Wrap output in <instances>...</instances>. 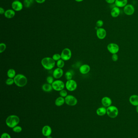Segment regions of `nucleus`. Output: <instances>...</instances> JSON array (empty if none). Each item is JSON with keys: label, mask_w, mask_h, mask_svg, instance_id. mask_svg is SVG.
I'll list each match as a JSON object with an SVG mask.
<instances>
[{"label": "nucleus", "mask_w": 138, "mask_h": 138, "mask_svg": "<svg viewBox=\"0 0 138 138\" xmlns=\"http://www.w3.org/2000/svg\"><path fill=\"white\" fill-rule=\"evenodd\" d=\"M43 67L47 70H51L54 67L55 65V61L51 57H45L42 59L41 61Z\"/></svg>", "instance_id": "1"}, {"label": "nucleus", "mask_w": 138, "mask_h": 138, "mask_svg": "<svg viewBox=\"0 0 138 138\" xmlns=\"http://www.w3.org/2000/svg\"><path fill=\"white\" fill-rule=\"evenodd\" d=\"M20 122L19 117L16 115H11L7 117L6 120V124L9 127L13 128L17 126Z\"/></svg>", "instance_id": "2"}, {"label": "nucleus", "mask_w": 138, "mask_h": 138, "mask_svg": "<svg viewBox=\"0 0 138 138\" xmlns=\"http://www.w3.org/2000/svg\"><path fill=\"white\" fill-rule=\"evenodd\" d=\"M14 83L17 86L22 87L26 85L27 83V79L26 77L21 74H18L14 78Z\"/></svg>", "instance_id": "3"}, {"label": "nucleus", "mask_w": 138, "mask_h": 138, "mask_svg": "<svg viewBox=\"0 0 138 138\" xmlns=\"http://www.w3.org/2000/svg\"><path fill=\"white\" fill-rule=\"evenodd\" d=\"M106 114L111 118H116L119 114L118 108L115 106L111 105L106 109Z\"/></svg>", "instance_id": "4"}, {"label": "nucleus", "mask_w": 138, "mask_h": 138, "mask_svg": "<svg viewBox=\"0 0 138 138\" xmlns=\"http://www.w3.org/2000/svg\"><path fill=\"white\" fill-rule=\"evenodd\" d=\"M52 87L56 91H61L63 90L65 86L64 83L60 80H55L52 84Z\"/></svg>", "instance_id": "5"}, {"label": "nucleus", "mask_w": 138, "mask_h": 138, "mask_svg": "<svg viewBox=\"0 0 138 138\" xmlns=\"http://www.w3.org/2000/svg\"><path fill=\"white\" fill-rule=\"evenodd\" d=\"M71 50L68 48H65L63 50L61 54V59L65 61L69 60L71 57Z\"/></svg>", "instance_id": "6"}, {"label": "nucleus", "mask_w": 138, "mask_h": 138, "mask_svg": "<svg viewBox=\"0 0 138 138\" xmlns=\"http://www.w3.org/2000/svg\"><path fill=\"white\" fill-rule=\"evenodd\" d=\"M65 103L69 106H74L77 103V100L73 96L68 95L65 98Z\"/></svg>", "instance_id": "7"}, {"label": "nucleus", "mask_w": 138, "mask_h": 138, "mask_svg": "<svg viewBox=\"0 0 138 138\" xmlns=\"http://www.w3.org/2000/svg\"><path fill=\"white\" fill-rule=\"evenodd\" d=\"M66 87L69 91H73L77 89V84L75 81L73 80H67L66 83Z\"/></svg>", "instance_id": "8"}, {"label": "nucleus", "mask_w": 138, "mask_h": 138, "mask_svg": "<svg viewBox=\"0 0 138 138\" xmlns=\"http://www.w3.org/2000/svg\"><path fill=\"white\" fill-rule=\"evenodd\" d=\"M107 48L110 53L117 54L119 51V46L117 44L114 43H111L107 46Z\"/></svg>", "instance_id": "9"}, {"label": "nucleus", "mask_w": 138, "mask_h": 138, "mask_svg": "<svg viewBox=\"0 0 138 138\" xmlns=\"http://www.w3.org/2000/svg\"><path fill=\"white\" fill-rule=\"evenodd\" d=\"M135 11V7L131 4H127L124 7V12L126 15L128 16L132 15Z\"/></svg>", "instance_id": "10"}, {"label": "nucleus", "mask_w": 138, "mask_h": 138, "mask_svg": "<svg viewBox=\"0 0 138 138\" xmlns=\"http://www.w3.org/2000/svg\"><path fill=\"white\" fill-rule=\"evenodd\" d=\"M96 35L99 39L102 40L104 39L106 37V30L102 28H98L96 30Z\"/></svg>", "instance_id": "11"}, {"label": "nucleus", "mask_w": 138, "mask_h": 138, "mask_svg": "<svg viewBox=\"0 0 138 138\" xmlns=\"http://www.w3.org/2000/svg\"><path fill=\"white\" fill-rule=\"evenodd\" d=\"M12 8L14 11H19L22 9L23 4L19 1H14L12 3Z\"/></svg>", "instance_id": "12"}, {"label": "nucleus", "mask_w": 138, "mask_h": 138, "mask_svg": "<svg viewBox=\"0 0 138 138\" xmlns=\"http://www.w3.org/2000/svg\"><path fill=\"white\" fill-rule=\"evenodd\" d=\"M42 133L43 136L47 137L50 136L52 133V130L51 128L48 125H46L42 128Z\"/></svg>", "instance_id": "13"}, {"label": "nucleus", "mask_w": 138, "mask_h": 138, "mask_svg": "<svg viewBox=\"0 0 138 138\" xmlns=\"http://www.w3.org/2000/svg\"><path fill=\"white\" fill-rule=\"evenodd\" d=\"M102 104L105 107H109L111 105L112 101L111 98L108 97H105L101 100Z\"/></svg>", "instance_id": "14"}, {"label": "nucleus", "mask_w": 138, "mask_h": 138, "mask_svg": "<svg viewBox=\"0 0 138 138\" xmlns=\"http://www.w3.org/2000/svg\"><path fill=\"white\" fill-rule=\"evenodd\" d=\"M63 74V71L62 68H57L53 71V76L55 78L58 79L61 78Z\"/></svg>", "instance_id": "15"}, {"label": "nucleus", "mask_w": 138, "mask_h": 138, "mask_svg": "<svg viewBox=\"0 0 138 138\" xmlns=\"http://www.w3.org/2000/svg\"><path fill=\"white\" fill-rule=\"evenodd\" d=\"M120 13L119 8L116 6L112 9L111 11V15L113 18H116L119 16Z\"/></svg>", "instance_id": "16"}, {"label": "nucleus", "mask_w": 138, "mask_h": 138, "mask_svg": "<svg viewBox=\"0 0 138 138\" xmlns=\"http://www.w3.org/2000/svg\"><path fill=\"white\" fill-rule=\"evenodd\" d=\"M79 70L81 73L83 74H85L89 72L90 70V67L88 65L84 64L81 66Z\"/></svg>", "instance_id": "17"}, {"label": "nucleus", "mask_w": 138, "mask_h": 138, "mask_svg": "<svg viewBox=\"0 0 138 138\" xmlns=\"http://www.w3.org/2000/svg\"><path fill=\"white\" fill-rule=\"evenodd\" d=\"M129 101L132 105L135 106H138V95L133 94L129 98Z\"/></svg>", "instance_id": "18"}, {"label": "nucleus", "mask_w": 138, "mask_h": 138, "mask_svg": "<svg viewBox=\"0 0 138 138\" xmlns=\"http://www.w3.org/2000/svg\"><path fill=\"white\" fill-rule=\"evenodd\" d=\"M127 3V0H116L115 2L116 6L119 8L124 7Z\"/></svg>", "instance_id": "19"}, {"label": "nucleus", "mask_w": 138, "mask_h": 138, "mask_svg": "<svg viewBox=\"0 0 138 138\" xmlns=\"http://www.w3.org/2000/svg\"><path fill=\"white\" fill-rule=\"evenodd\" d=\"M5 16L6 18L11 19L13 18L15 15V12L14 10L12 9H8L5 11Z\"/></svg>", "instance_id": "20"}, {"label": "nucleus", "mask_w": 138, "mask_h": 138, "mask_svg": "<svg viewBox=\"0 0 138 138\" xmlns=\"http://www.w3.org/2000/svg\"><path fill=\"white\" fill-rule=\"evenodd\" d=\"M96 112L98 116H103L106 114V109L105 108V107H100L97 110Z\"/></svg>", "instance_id": "21"}, {"label": "nucleus", "mask_w": 138, "mask_h": 138, "mask_svg": "<svg viewBox=\"0 0 138 138\" xmlns=\"http://www.w3.org/2000/svg\"><path fill=\"white\" fill-rule=\"evenodd\" d=\"M65 99L63 97H60L57 98L55 101V105L57 106H61L65 103Z\"/></svg>", "instance_id": "22"}, {"label": "nucleus", "mask_w": 138, "mask_h": 138, "mask_svg": "<svg viewBox=\"0 0 138 138\" xmlns=\"http://www.w3.org/2000/svg\"><path fill=\"white\" fill-rule=\"evenodd\" d=\"M52 85L50 84H44L42 85V89L44 91L46 92H50L53 89Z\"/></svg>", "instance_id": "23"}, {"label": "nucleus", "mask_w": 138, "mask_h": 138, "mask_svg": "<svg viewBox=\"0 0 138 138\" xmlns=\"http://www.w3.org/2000/svg\"><path fill=\"white\" fill-rule=\"evenodd\" d=\"M7 76L9 78H13L15 76V70L13 69H10V70H8V71L7 72Z\"/></svg>", "instance_id": "24"}, {"label": "nucleus", "mask_w": 138, "mask_h": 138, "mask_svg": "<svg viewBox=\"0 0 138 138\" xmlns=\"http://www.w3.org/2000/svg\"><path fill=\"white\" fill-rule=\"evenodd\" d=\"M34 0H24V5L25 7L28 8L30 7L34 2Z\"/></svg>", "instance_id": "25"}, {"label": "nucleus", "mask_w": 138, "mask_h": 138, "mask_svg": "<svg viewBox=\"0 0 138 138\" xmlns=\"http://www.w3.org/2000/svg\"><path fill=\"white\" fill-rule=\"evenodd\" d=\"M57 65L58 68H62L63 67H64V60H63V59H60L59 60L57 61Z\"/></svg>", "instance_id": "26"}, {"label": "nucleus", "mask_w": 138, "mask_h": 138, "mask_svg": "<svg viewBox=\"0 0 138 138\" xmlns=\"http://www.w3.org/2000/svg\"><path fill=\"white\" fill-rule=\"evenodd\" d=\"M22 130V129L21 128V127L20 126H17L13 128V132L16 133H20V132H21Z\"/></svg>", "instance_id": "27"}, {"label": "nucleus", "mask_w": 138, "mask_h": 138, "mask_svg": "<svg viewBox=\"0 0 138 138\" xmlns=\"http://www.w3.org/2000/svg\"><path fill=\"white\" fill-rule=\"evenodd\" d=\"M65 77L66 80H71L72 78V77H73L72 73L70 72H67L65 74Z\"/></svg>", "instance_id": "28"}, {"label": "nucleus", "mask_w": 138, "mask_h": 138, "mask_svg": "<svg viewBox=\"0 0 138 138\" xmlns=\"http://www.w3.org/2000/svg\"><path fill=\"white\" fill-rule=\"evenodd\" d=\"M104 22L103 20H98L96 22V26L98 28H100L103 26Z\"/></svg>", "instance_id": "29"}, {"label": "nucleus", "mask_w": 138, "mask_h": 138, "mask_svg": "<svg viewBox=\"0 0 138 138\" xmlns=\"http://www.w3.org/2000/svg\"><path fill=\"white\" fill-rule=\"evenodd\" d=\"M14 83V79H13L12 78H9L6 81V84L8 85H12Z\"/></svg>", "instance_id": "30"}, {"label": "nucleus", "mask_w": 138, "mask_h": 138, "mask_svg": "<svg viewBox=\"0 0 138 138\" xmlns=\"http://www.w3.org/2000/svg\"><path fill=\"white\" fill-rule=\"evenodd\" d=\"M6 45L5 43H1L0 44V53H2V52L6 49Z\"/></svg>", "instance_id": "31"}, {"label": "nucleus", "mask_w": 138, "mask_h": 138, "mask_svg": "<svg viewBox=\"0 0 138 138\" xmlns=\"http://www.w3.org/2000/svg\"><path fill=\"white\" fill-rule=\"evenodd\" d=\"M60 94L61 97H66L68 95L67 92L66 91L63 89L60 91Z\"/></svg>", "instance_id": "32"}, {"label": "nucleus", "mask_w": 138, "mask_h": 138, "mask_svg": "<svg viewBox=\"0 0 138 138\" xmlns=\"http://www.w3.org/2000/svg\"><path fill=\"white\" fill-rule=\"evenodd\" d=\"M52 58L55 61H58L61 58V55L58 54H55L53 55V57H52Z\"/></svg>", "instance_id": "33"}, {"label": "nucleus", "mask_w": 138, "mask_h": 138, "mask_svg": "<svg viewBox=\"0 0 138 138\" xmlns=\"http://www.w3.org/2000/svg\"><path fill=\"white\" fill-rule=\"evenodd\" d=\"M47 81L48 84H52L53 82V78L51 76H49L47 78Z\"/></svg>", "instance_id": "34"}, {"label": "nucleus", "mask_w": 138, "mask_h": 138, "mask_svg": "<svg viewBox=\"0 0 138 138\" xmlns=\"http://www.w3.org/2000/svg\"><path fill=\"white\" fill-rule=\"evenodd\" d=\"M112 60L114 61H116L118 60V56L117 54H113L112 56Z\"/></svg>", "instance_id": "35"}, {"label": "nucleus", "mask_w": 138, "mask_h": 138, "mask_svg": "<svg viewBox=\"0 0 138 138\" xmlns=\"http://www.w3.org/2000/svg\"><path fill=\"white\" fill-rule=\"evenodd\" d=\"M1 138H11V137L9 134L5 132L1 135Z\"/></svg>", "instance_id": "36"}, {"label": "nucleus", "mask_w": 138, "mask_h": 138, "mask_svg": "<svg viewBox=\"0 0 138 138\" xmlns=\"http://www.w3.org/2000/svg\"><path fill=\"white\" fill-rule=\"evenodd\" d=\"M105 0L107 3L109 4L114 3L115 2V1H116V0Z\"/></svg>", "instance_id": "37"}, {"label": "nucleus", "mask_w": 138, "mask_h": 138, "mask_svg": "<svg viewBox=\"0 0 138 138\" xmlns=\"http://www.w3.org/2000/svg\"><path fill=\"white\" fill-rule=\"evenodd\" d=\"M38 3L42 4L45 2V0H35Z\"/></svg>", "instance_id": "38"}, {"label": "nucleus", "mask_w": 138, "mask_h": 138, "mask_svg": "<svg viewBox=\"0 0 138 138\" xmlns=\"http://www.w3.org/2000/svg\"><path fill=\"white\" fill-rule=\"evenodd\" d=\"M5 13V11H4V9H3L2 8V7H0V13L1 14H2L4 13Z\"/></svg>", "instance_id": "39"}, {"label": "nucleus", "mask_w": 138, "mask_h": 138, "mask_svg": "<svg viewBox=\"0 0 138 138\" xmlns=\"http://www.w3.org/2000/svg\"><path fill=\"white\" fill-rule=\"evenodd\" d=\"M76 1H77V2H82L84 0H75Z\"/></svg>", "instance_id": "40"}, {"label": "nucleus", "mask_w": 138, "mask_h": 138, "mask_svg": "<svg viewBox=\"0 0 138 138\" xmlns=\"http://www.w3.org/2000/svg\"><path fill=\"white\" fill-rule=\"evenodd\" d=\"M136 111H137V113H138V106H137L136 107Z\"/></svg>", "instance_id": "41"}, {"label": "nucleus", "mask_w": 138, "mask_h": 138, "mask_svg": "<svg viewBox=\"0 0 138 138\" xmlns=\"http://www.w3.org/2000/svg\"><path fill=\"white\" fill-rule=\"evenodd\" d=\"M47 138H52V137H51V136H49V137H47Z\"/></svg>", "instance_id": "42"}, {"label": "nucleus", "mask_w": 138, "mask_h": 138, "mask_svg": "<svg viewBox=\"0 0 138 138\" xmlns=\"http://www.w3.org/2000/svg\"><path fill=\"white\" fill-rule=\"evenodd\" d=\"M15 0V1H19L20 0Z\"/></svg>", "instance_id": "43"}]
</instances>
